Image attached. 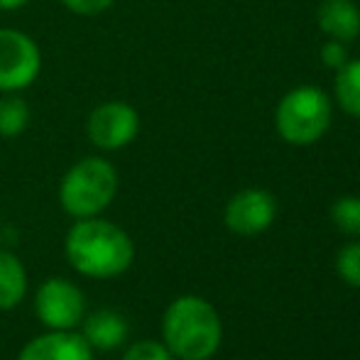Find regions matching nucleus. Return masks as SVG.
I'll return each instance as SVG.
<instances>
[{
    "instance_id": "f257e3e1",
    "label": "nucleus",
    "mask_w": 360,
    "mask_h": 360,
    "mask_svg": "<svg viewBox=\"0 0 360 360\" xmlns=\"http://www.w3.org/2000/svg\"><path fill=\"white\" fill-rule=\"evenodd\" d=\"M67 257L81 275L94 280L123 275L135 257L130 236L103 218H79L67 236Z\"/></svg>"
},
{
    "instance_id": "f03ea898",
    "label": "nucleus",
    "mask_w": 360,
    "mask_h": 360,
    "mask_svg": "<svg viewBox=\"0 0 360 360\" xmlns=\"http://www.w3.org/2000/svg\"><path fill=\"white\" fill-rule=\"evenodd\" d=\"M165 343L181 360H209L221 343V319L209 302L181 297L165 314Z\"/></svg>"
},
{
    "instance_id": "7ed1b4c3",
    "label": "nucleus",
    "mask_w": 360,
    "mask_h": 360,
    "mask_svg": "<svg viewBox=\"0 0 360 360\" xmlns=\"http://www.w3.org/2000/svg\"><path fill=\"white\" fill-rule=\"evenodd\" d=\"M118 191V174L113 165L101 157H86L64 174L59 201L74 218H94L113 201Z\"/></svg>"
},
{
    "instance_id": "20e7f679",
    "label": "nucleus",
    "mask_w": 360,
    "mask_h": 360,
    "mask_svg": "<svg viewBox=\"0 0 360 360\" xmlns=\"http://www.w3.org/2000/svg\"><path fill=\"white\" fill-rule=\"evenodd\" d=\"M331 125V101L316 86L289 91L277 105V133L289 145H311Z\"/></svg>"
},
{
    "instance_id": "39448f33",
    "label": "nucleus",
    "mask_w": 360,
    "mask_h": 360,
    "mask_svg": "<svg viewBox=\"0 0 360 360\" xmlns=\"http://www.w3.org/2000/svg\"><path fill=\"white\" fill-rule=\"evenodd\" d=\"M42 72V54L32 37L18 30H0V91L15 94L34 84Z\"/></svg>"
},
{
    "instance_id": "423d86ee",
    "label": "nucleus",
    "mask_w": 360,
    "mask_h": 360,
    "mask_svg": "<svg viewBox=\"0 0 360 360\" xmlns=\"http://www.w3.org/2000/svg\"><path fill=\"white\" fill-rule=\"evenodd\" d=\"M84 309L86 299L81 289L59 277L44 282L34 297V311L49 331H72L84 316Z\"/></svg>"
},
{
    "instance_id": "0eeeda50",
    "label": "nucleus",
    "mask_w": 360,
    "mask_h": 360,
    "mask_svg": "<svg viewBox=\"0 0 360 360\" xmlns=\"http://www.w3.org/2000/svg\"><path fill=\"white\" fill-rule=\"evenodd\" d=\"M140 133V115L123 101H108L89 115V138L101 150H120Z\"/></svg>"
},
{
    "instance_id": "6e6552de",
    "label": "nucleus",
    "mask_w": 360,
    "mask_h": 360,
    "mask_svg": "<svg viewBox=\"0 0 360 360\" xmlns=\"http://www.w3.org/2000/svg\"><path fill=\"white\" fill-rule=\"evenodd\" d=\"M275 199L262 189H245L231 199L226 209V226L240 236H257L275 221Z\"/></svg>"
},
{
    "instance_id": "1a4fd4ad",
    "label": "nucleus",
    "mask_w": 360,
    "mask_h": 360,
    "mask_svg": "<svg viewBox=\"0 0 360 360\" xmlns=\"http://www.w3.org/2000/svg\"><path fill=\"white\" fill-rule=\"evenodd\" d=\"M18 360H94V348L81 333L49 331L32 338L20 351Z\"/></svg>"
},
{
    "instance_id": "9d476101",
    "label": "nucleus",
    "mask_w": 360,
    "mask_h": 360,
    "mask_svg": "<svg viewBox=\"0 0 360 360\" xmlns=\"http://www.w3.org/2000/svg\"><path fill=\"white\" fill-rule=\"evenodd\" d=\"M319 27L331 39L353 42L360 34V10L353 0H321Z\"/></svg>"
},
{
    "instance_id": "9b49d317",
    "label": "nucleus",
    "mask_w": 360,
    "mask_h": 360,
    "mask_svg": "<svg viewBox=\"0 0 360 360\" xmlns=\"http://www.w3.org/2000/svg\"><path fill=\"white\" fill-rule=\"evenodd\" d=\"M84 338L91 348L113 351V348H118L128 338V323H125V319L120 314L103 309V311H96L86 319Z\"/></svg>"
},
{
    "instance_id": "f8f14e48",
    "label": "nucleus",
    "mask_w": 360,
    "mask_h": 360,
    "mask_svg": "<svg viewBox=\"0 0 360 360\" xmlns=\"http://www.w3.org/2000/svg\"><path fill=\"white\" fill-rule=\"evenodd\" d=\"M27 292L25 267L13 252L0 250V311L15 309Z\"/></svg>"
},
{
    "instance_id": "ddd939ff",
    "label": "nucleus",
    "mask_w": 360,
    "mask_h": 360,
    "mask_svg": "<svg viewBox=\"0 0 360 360\" xmlns=\"http://www.w3.org/2000/svg\"><path fill=\"white\" fill-rule=\"evenodd\" d=\"M336 101L348 115L360 118V59H348L336 72Z\"/></svg>"
},
{
    "instance_id": "4468645a",
    "label": "nucleus",
    "mask_w": 360,
    "mask_h": 360,
    "mask_svg": "<svg viewBox=\"0 0 360 360\" xmlns=\"http://www.w3.org/2000/svg\"><path fill=\"white\" fill-rule=\"evenodd\" d=\"M30 123V108L20 96H5L0 98V135L15 138Z\"/></svg>"
},
{
    "instance_id": "2eb2a0df",
    "label": "nucleus",
    "mask_w": 360,
    "mask_h": 360,
    "mask_svg": "<svg viewBox=\"0 0 360 360\" xmlns=\"http://www.w3.org/2000/svg\"><path fill=\"white\" fill-rule=\"evenodd\" d=\"M331 216H333V223H336L343 233L360 236V199H356V196H343V199H338L331 209Z\"/></svg>"
},
{
    "instance_id": "dca6fc26",
    "label": "nucleus",
    "mask_w": 360,
    "mask_h": 360,
    "mask_svg": "<svg viewBox=\"0 0 360 360\" xmlns=\"http://www.w3.org/2000/svg\"><path fill=\"white\" fill-rule=\"evenodd\" d=\"M338 275L353 287H360V243H353V245L343 248L338 252Z\"/></svg>"
},
{
    "instance_id": "f3484780",
    "label": "nucleus",
    "mask_w": 360,
    "mask_h": 360,
    "mask_svg": "<svg viewBox=\"0 0 360 360\" xmlns=\"http://www.w3.org/2000/svg\"><path fill=\"white\" fill-rule=\"evenodd\" d=\"M123 360H172L169 358V348L162 346L157 341H143L135 343L125 351Z\"/></svg>"
},
{
    "instance_id": "a211bd4d",
    "label": "nucleus",
    "mask_w": 360,
    "mask_h": 360,
    "mask_svg": "<svg viewBox=\"0 0 360 360\" xmlns=\"http://www.w3.org/2000/svg\"><path fill=\"white\" fill-rule=\"evenodd\" d=\"M321 62L323 67L328 69H341L343 64L348 62V49H346V42H338V39H331L321 47Z\"/></svg>"
},
{
    "instance_id": "6ab92c4d",
    "label": "nucleus",
    "mask_w": 360,
    "mask_h": 360,
    "mask_svg": "<svg viewBox=\"0 0 360 360\" xmlns=\"http://www.w3.org/2000/svg\"><path fill=\"white\" fill-rule=\"evenodd\" d=\"M62 3L76 15H98L108 10L115 0H62Z\"/></svg>"
},
{
    "instance_id": "aec40b11",
    "label": "nucleus",
    "mask_w": 360,
    "mask_h": 360,
    "mask_svg": "<svg viewBox=\"0 0 360 360\" xmlns=\"http://www.w3.org/2000/svg\"><path fill=\"white\" fill-rule=\"evenodd\" d=\"M25 3H30V0H0V10H18Z\"/></svg>"
}]
</instances>
